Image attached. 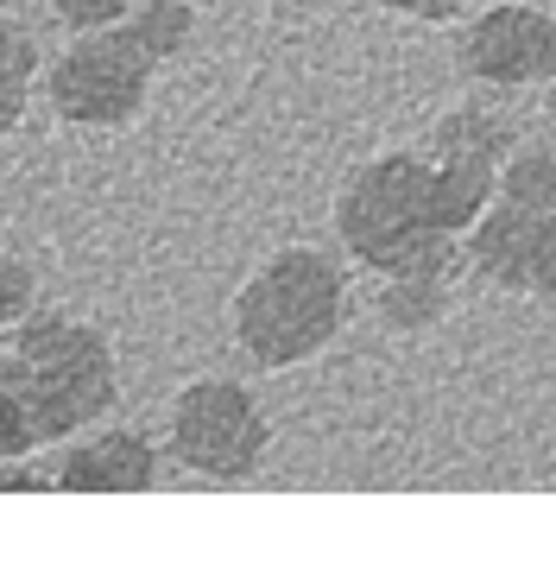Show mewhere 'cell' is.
Listing matches in <instances>:
<instances>
[{
    "label": "cell",
    "mask_w": 556,
    "mask_h": 563,
    "mask_svg": "<svg viewBox=\"0 0 556 563\" xmlns=\"http://www.w3.org/2000/svg\"><path fill=\"white\" fill-rule=\"evenodd\" d=\"M51 475L64 494H152L158 487V443L133 424L76 431Z\"/></svg>",
    "instance_id": "cell-8"
},
{
    "label": "cell",
    "mask_w": 556,
    "mask_h": 563,
    "mask_svg": "<svg viewBox=\"0 0 556 563\" xmlns=\"http://www.w3.org/2000/svg\"><path fill=\"white\" fill-rule=\"evenodd\" d=\"M500 203L556 209V153L551 146H512L500 158Z\"/></svg>",
    "instance_id": "cell-14"
},
{
    "label": "cell",
    "mask_w": 556,
    "mask_h": 563,
    "mask_svg": "<svg viewBox=\"0 0 556 563\" xmlns=\"http://www.w3.org/2000/svg\"><path fill=\"white\" fill-rule=\"evenodd\" d=\"M462 260L493 291H512V298L556 310V209L493 203L462 234Z\"/></svg>",
    "instance_id": "cell-6"
},
{
    "label": "cell",
    "mask_w": 556,
    "mask_h": 563,
    "mask_svg": "<svg viewBox=\"0 0 556 563\" xmlns=\"http://www.w3.org/2000/svg\"><path fill=\"white\" fill-rule=\"evenodd\" d=\"M430 158H487V165H500L512 153V128H505V114H493L487 102H462L449 108L424 140Z\"/></svg>",
    "instance_id": "cell-12"
},
{
    "label": "cell",
    "mask_w": 556,
    "mask_h": 563,
    "mask_svg": "<svg viewBox=\"0 0 556 563\" xmlns=\"http://www.w3.org/2000/svg\"><path fill=\"white\" fill-rule=\"evenodd\" d=\"M165 456L197 482H253L273 462V418L247 380L202 374L165 411Z\"/></svg>",
    "instance_id": "cell-4"
},
{
    "label": "cell",
    "mask_w": 556,
    "mask_h": 563,
    "mask_svg": "<svg viewBox=\"0 0 556 563\" xmlns=\"http://www.w3.org/2000/svg\"><path fill=\"white\" fill-rule=\"evenodd\" d=\"M38 82H45V52H38L32 26L0 13V140L25 128Z\"/></svg>",
    "instance_id": "cell-11"
},
{
    "label": "cell",
    "mask_w": 556,
    "mask_h": 563,
    "mask_svg": "<svg viewBox=\"0 0 556 563\" xmlns=\"http://www.w3.org/2000/svg\"><path fill=\"white\" fill-rule=\"evenodd\" d=\"M430 197H436V222L443 229L468 234L487 209L500 203V165H487V158H430Z\"/></svg>",
    "instance_id": "cell-10"
},
{
    "label": "cell",
    "mask_w": 556,
    "mask_h": 563,
    "mask_svg": "<svg viewBox=\"0 0 556 563\" xmlns=\"http://www.w3.org/2000/svg\"><path fill=\"white\" fill-rule=\"evenodd\" d=\"M455 310V273H386L374 291V317L386 335H430Z\"/></svg>",
    "instance_id": "cell-9"
},
{
    "label": "cell",
    "mask_w": 556,
    "mask_h": 563,
    "mask_svg": "<svg viewBox=\"0 0 556 563\" xmlns=\"http://www.w3.org/2000/svg\"><path fill=\"white\" fill-rule=\"evenodd\" d=\"M121 26L140 38V52L152 64H177L197 45V0H133V13Z\"/></svg>",
    "instance_id": "cell-13"
},
{
    "label": "cell",
    "mask_w": 556,
    "mask_h": 563,
    "mask_svg": "<svg viewBox=\"0 0 556 563\" xmlns=\"http://www.w3.org/2000/svg\"><path fill=\"white\" fill-rule=\"evenodd\" d=\"M342 330H348V273L310 241H291L273 260H259L227 305L234 349L266 374L310 367L342 342Z\"/></svg>",
    "instance_id": "cell-2"
},
{
    "label": "cell",
    "mask_w": 556,
    "mask_h": 563,
    "mask_svg": "<svg viewBox=\"0 0 556 563\" xmlns=\"http://www.w3.org/2000/svg\"><path fill=\"white\" fill-rule=\"evenodd\" d=\"M152 77H158V64L140 52V38L126 26H101V32H70V45L45 64L38 89H45V108L64 128L114 133L146 114Z\"/></svg>",
    "instance_id": "cell-5"
},
{
    "label": "cell",
    "mask_w": 556,
    "mask_h": 563,
    "mask_svg": "<svg viewBox=\"0 0 556 563\" xmlns=\"http://www.w3.org/2000/svg\"><path fill=\"white\" fill-rule=\"evenodd\" d=\"M25 310H38V273H32V260L0 254V330H13Z\"/></svg>",
    "instance_id": "cell-15"
},
{
    "label": "cell",
    "mask_w": 556,
    "mask_h": 563,
    "mask_svg": "<svg viewBox=\"0 0 556 563\" xmlns=\"http://www.w3.org/2000/svg\"><path fill=\"white\" fill-rule=\"evenodd\" d=\"M551 26H556V13H551Z\"/></svg>",
    "instance_id": "cell-19"
},
{
    "label": "cell",
    "mask_w": 556,
    "mask_h": 563,
    "mask_svg": "<svg viewBox=\"0 0 556 563\" xmlns=\"http://www.w3.org/2000/svg\"><path fill=\"white\" fill-rule=\"evenodd\" d=\"M455 64L468 82H487V89H537V82L556 77V26L544 7H525V0H500L475 13L462 26V45H455Z\"/></svg>",
    "instance_id": "cell-7"
},
{
    "label": "cell",
    "mask_w": 556,
    "mask_h": 563,
    "mask_svg": "<svg viewBox=\"0 0 556 563\" xmlns=\"http://www.w3.org/2000/svg\"><path fill=\"white\" fill-rule=\"evenodd\" d=\"M0 374L13 386V399L25 406L38 450L45 443H70L76 431H89L108 406L121 399V361L108 330H96L89 317L70 310H25L13 330L0 335Z\"/></svg>",
    "instance_id": "cell-1"
},
{
    "label": "cell",
    "mask_w": 556,
    "mask_h": 563,
    "mask_svg": "<svg viewBox=\"0 0 556 563\" xmlns=\"http://www.w3.org/2000/svg\"><path fill=\"white\" fill-rule=\"evenodd\" d=\"M0 335H7V330H0Z\"/></svg>",
    "instance_id": "cell-20"
},
{
    "label": "cell",
    "mask_w": 556,
    "mask_h": 563,
    "mask_svg": "<svg viewBox=\"0 0 556 563\" xmlns=\"http://www.w3.org/2000/svg\"><path fill=\"white\" fill-rule=\"evenodd\" d=\"M51 13L70 32H101V26H121L133 13V0H51Z\"/></svg>",
    "instance_id": "cell-17"
},
{
    "label": "cell",
    "mask_w": 556,
    "mask_h": 563,
    "mask_svg": "<svg viewBox=\"0 0 556 563\" xmlns=\"http://www.w3.org/2000/svg\"><path fill=\"white\" fill-rule=\"evenodd\" d=\"M335 241L374 279L386 273H462V234L436 222L424 153H379L335 190Z\"/></svg>",
    "instance_id": "cell-3"
},
{
    "label": "cell",
    "mask_w": 556,
    "mask_h": 563,
    "mask_svg": "<svg viewBox=\"0 0 556 563\" xmlns=\"http://www.w3.org/2000/svg\"><path fill=\"white\" fill-rule=\"evenodd\" d=\"M20 456H38V431H32L25 406L13 399V386L0 374V462H20Z\"/></svg>",
    "instance_id": "cell-16"
},
{
    "label": "cell",
    "mask_w": 556,
    "mask_h": 563,
    "mask_svg": "<svg viewBox=\"0 0 556 563\" xmlns=\"http://www.w3.org/2000/svg\"><path fill=\"white\" fill-rule=\"evenodd\" d=\"M374 7H386V13H399V20H424V26H449V20H462L475 0H374Z\"/></svg>",
    "instance_id": "cell-18"
}]
</instances>
